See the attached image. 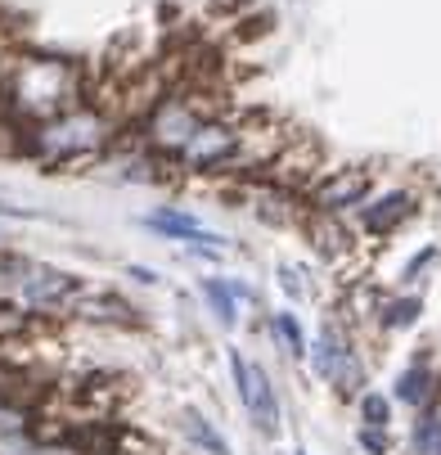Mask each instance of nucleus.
Segmentation results:
<instances>
[{
  "instance_id": "4be33fe9",
  "label": "nucleus",
  "mask_w": 441,
  "mask_h": 455,
  "mask_svg": "<svg viewBox=\"0 0 441 455\" xmlns=\"http://www.w3.org/2000/svg\"><path fill=\"white\" fill-rule=\"evenodd\" d=\"M280 289H284V293H288L293 302H302V298H306V284H302V275H297V271H293L288 262L280 267Z\"/></svg>"
},
{
  "instance_id": "1a4fd4ad",
  "label": "nucleus",
  "mask_w": 441,
  "mask_h": 455,
  "mask_svg": "<svg viewBox=\"0 0 441 455\" xmlns=\"http://www.w3.org/2000/svg\"><path fill=\"white\" fill-rule=\"evenodd\" d=\"M419 212V194L406 189V185H392V189H378L356 208V230L365 239H392L401 226H410Z\"/></svg>"
},
{
  "instance_id": "2eb2a0df",
  "label": "nucleus",
  "mask_w": 441,
  "mask_h": 455,
  "mask_svg": "<svg viewBox=\"0 0 441 455\" xmlns=\"http://www.w3.org/2000/svg\"><path fill=\"white\" fill-rule=\"evenodd\" d=\"M203 298H208L212 315L225 324V330H234V324H239V293H234V284L230 280H203Z\"/></svg>"
},
{
  "instance_id": "9b49d317",
  "label": "nucleus",
  "mask_w": 441,
  "mask_h": 455,
  "mask_svg": "<svg viewBox=\"0 0 441 455\" xmlns=\"http://www.w3.org/2000/svg\"><path fill=\"white\" fill-rule=\"evenodd\" d=\"M68 315L82 324H99V330H136L140 324L131 302L113 289H99V284H82L77 298L68 302Z\"/></svg>"
},
{
  "instance_id": "aec40b11",
  "label": "nucleus",
  "mask_w": 441,
  "mask_h": 455,
  "mask_svg": "<svg viewBox=\"0 0 441 455\" xmlns=\"http://www.w3.org/2000/svg\"><path fill=\"white\" fill-rule=\"evenodd\" d=\"M437 262H441V248H419L410 262H406V284H423Z\"/></svg>"
},
{
  "instance_id": "6ab92c4d",
  "label": "nucleus",
  "mask_w": 441,
  "mask_h": 455,
  "mask_svg": "<svg viewBox=\"0 0 441 455\" xmlns=\"http://www.w3.org/2000/svg\"><path fill=\"white\" fill-rule=\"evenodd\" d=\"M356 406H360V419L365 424H374V428H388L392 424V397H383V393H365L356 397Z\"/></svg>"
},
{
  "instance_id": "39448f33",
  "label": "nucleus",
  "mask_w": 441,
  "mask_h": 455,
  "mask_svg": "<svg viewBox=\"0 0 441 455\" xmlns=\"http://www.w3.org/2000/svg\"><path fill=\"white\" fill-rule=\"evenodd\" d=\"M311 361H315V374L338 387V397H360L365 393V383H369L365 361L351 347V330L338 315H329L320 324V334H315V343H311Z\"/></svg>"
},
{
  "instance_id": "412c9836",
  "label": "nucleus",
  "mask_w": 441,
  "mask_h": 455,
  "mask_svg": "<svg viewBox=\"0 0 441 455\" xmlns=\"http://www.w3.org/2000/svg\"><path fill=\"white\" fill-rule=\"evenodd\" d=\"M356 442H360V451H365V455H388V451H392V437H388V428H374V424H360Z\"/></svg>"
},
{
  "instance_id": "423d86ee",
  "label": "nucleus",
  "mask_w": 441,
  "mask_h": 455,
  "mask_svg": "<svg viewBox=\"0 0 441 455\" xmlns=\"http://www.w3.org/2000/svg\"><path fill=\"white\" fill-rule=\"evenodd\" d=\"M374 185H378V167H369V163H338V167H325L320 176H315V185L306 189L302 208L343 217V212H356L369 199Z\"/></svg>"
},
{
  "instance_id": "6e6552de",
  "label": "nucleus",
  "mask_w": 441,
  "mask_h": 455,
  "mask_svg": "<svg viewBox=\"0 0 441 455\" xmlns=\"http://www.w3.org/2000/svg\"><path fill=\"white\" fill-rule=\"evenodd\" d=\"M230 374H234V393L243 402V411L252 415L266 437H280V397L271 387V374L262 365H252L243 352H230Z\"/></svg>"
},
{
  "instance_id": "7ed1b4c3",
  "label": "nucleus",
  "mask_w": 441,
  "mask_h": 455,
  "mask_svg": "<svg viewBox=\"0 0 441 455\" xmlns=\"http://www.w3.org/2000/svg\"><path fill=\"white\" fill-rule=\"evenodd\" d=\"M225 104H230V100H221L212 82H180V86H171V91L131 126V132H136V140H140L149 154L176 163V154L194 140L199 126H203L217 108H225Z\"/></svg>"
},
{
  "instance_id": "a211bd4d",
  "label": "nucleus",
  "mask_w": 441,
  "mask_h": 455,
  "mask_svg": "<svg viewBox=\"0 0 441 455\" xmlns=\"http://www.w3.org/2000/svg\"><path fill=\"white\" fill-rule=\"evenodd\" d=\"M410 442H414V451H419V455H437V451H441V415H437L432 406H428V411H419Z\"/></svg>"
},
{
  "instance_id": "0eeeda50",
  "label": "nucleus",
  "mask_w": 441,
  "mask_h": 455,
  "mask_svg": "<svg viewBox=\"0 0 441 455\" xmlns=\"http://www.w3.org/2000/svg\"><path fill=\"white\" fill-rule=\"evenodd\" d=\"M86 280H77L73 271H59V267H45V262H28L19 289H14V302H23L32 315L50 320V315H68V302L77 298Z\"/></svg>"
},
{
  "instance_id": "ddd939ff",
  "label": "nucleus",
  "mask_w": 441,
  "mask_h": 455,
  "mask_svg": "<svg viewBox=\"0 0 441 455\" xmlns=\"http://www.w3.org/2000/svg\"><path fill=\"white\" fill-rule=\"evenodd\" d=\"M437 393H441V379H437V370H432L428 361L406 365V370L397 374V387H392V397H397L401 406H410V411H428V406L437 402Z\"/></svg>"
},
{
  "instance_id": "5701e85b",
  "label": "nucleus",
  "mask_w": 441,
  "mask_h": 455,
  "mask_svg": "<svg viewBox=\"0 0 441 455\" xmlns=\"http://www.w3.org/2000/svg\"><path fill=\"white\" fill-rule=\"evenodd\" d=\"M131 275H136L140 284H158V275H154V271H145V267H131Z\"/></svg>"
},
{
  "instance_id": "b1692460",
  "label": "nucleus",
  "mask_w": 441,
  "mask_h": 455,
  "mask_svg": "<svg viewBox=\"0 0 441 455\" xmlns=\"http://www.w3.org/2000/svg\"><path fill=\"white\" fill-rule=\"evenodd\" d=\"M212 5H217V10H221V5H225V10H243V5H252V0H212Z\"/></svg>"
},
{
  "instance_id": "20e7f679",
  "label": "nucleus",
  "mask_w": 441,
  "mask_h": 455,
  "mask_svg": "<svg viewBox=\"0 0 441 455\" xmlns=\"http://www.w3.org/2000/svg\"><path fill=\"white\" fill-rule=\"evenodd\" d=\"M266 113L262 108H239V104H225L217 108L180 154H176V172L185 176H234L239 172V158H243V145H248V132L257 126Z\"/></svg>"
},
{
  "instance_id": "393cba45",
  "label": "nucleus",
  "mask_w": 441,
  "mask_h": 455,
  "mask_svg": "<svg viewBox=\"0 0 441 455\" xmlns=\"http://www.w3.org/2000/svg\"><path fill=\"white\" fill-rule=\"evenodd\" d=\"M293 455H306V451H293Z\"/></svg>"
},
{
  "instance_id": "9d476101",
  "label": "nucleus",
  "mask_w": 441,
  "mask_h": 455,
  "mask_svg": "<svg viewBox=\"0 0 441 455\" xmlns=\"http://www.w3.org/2000/svg\"><path fill=\"white\" fill-rule=\"evenodd\" d=\"M297 226L306 230L311 248L320 252V262H325L329 271H351V267L360 262V239H356L334 212H311V208H302Z\"/></svg>"
},
{
  "instance_id": "4468645a",
  "label": "nucleus",
  "mask_w": 441,
  "mask_h": 455,
  "mask_svg": "<svg viewBox=\"0 0 441 455\" xmlns=\"http://www.w3.org/2000/svg\"><path fill=\"white\" fill-rule=\"evenodd\" d=\"M419 311H423L419 293H388L383 307H378V324H383V330H410L419 320Z\"/></svg>"
},
{
  "instance_id": "f8f14e48",
  "label": "nucleus",
  "mask_w": 441,
  "mask_h": 455,
  "mask_svg": "<svg viewBox=\"0 0 441 455\" xmlns=\"http://www.w3.org/2000/svg\"><path fill=\"white\" fill-rule=\"evenodd\" d=\"M145 226L158 230V235H167V239H180L185 248H194V252H203V257H217V252L225 248V239H221L217 230H208L194 212H185V208H158V212L145 217Z\"/></svg>"
},
{
  "instance_id": "f3484780",
  "label": "nucleus",
  "mask_w": 441,
  "mask_h": 455,
  "mask_svg": "<svg viewBox=\"0 0 441 455\" xmlns=\"http://www.w3.org/2000/svg\"><path fill=\"white\" fill-rule=\"evenodd\" d=\"M271 330H275V339L284 343L288 356H306V352H311V343H306V334H302V320H297L293 311H275Z\"/></svg>"
},
{
  "instance_id": "dca6fc26",
  "label": "nucleus",
  "mask_w": 441,
  "mask_h": 455,
  "mask_svg": "<svg viewBox=\"0 0 441 455\" xmlns=\"http://www.w3.org/2000/svg\"><path fill=\"white\" fill-rule=\"evenodd\" d=\"M180 428H185V437L194 442L199 451H208V455H230V442H225L199 411H185V415H180Z\"/></svg>"
},
{
  "instance_id": "f03ea898",
  "label": "nucleus",
  "mask_w": 441,
  "mask_h": 455,
  "mask_svg": "<svg viewBox=\"0 0 441 455\" xmlns=\"http://www.w3.org/2000/svg\"><path fill=\"white\" fill-rule=\"evenodd\" d=\"M91 95L86 68L63 54H45V50H14L5 86H0V108L14 122H45L63 108H73L77 100Z\"/></svg>"
},
{
  "instance_id": "f257e3e1",
  "label": "nucleus",
  "mask_w": 441,
  "mask_h": 455,
  "mask_svg": "<svg viewBox=\"0 0 441 455\" xmlns=\"http://www.w3.org/2000/svg\"><path fill=\"white\" fill-rule=\"evenodd\" d=\"M122 132H126V122L117 117V108L108 100H99L95 86H91V95L77 100L73 108L23 126L19 158H28L45 172H63V167H77V163H99V158L113 154Z\"/></svg>"
}]
</instances>
